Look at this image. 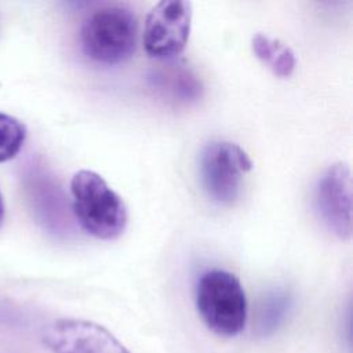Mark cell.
I'll list each match as a JSON object with an SVG mask.
<instances>
[{"mask_svg":"<svg viewBox=\"0 0 353 353\" xmlns=\"http://www.w3.org/2000/svg\"><path fill=\"white\" fill-rule=\"evenodd\" d=\"M25 125L15 117L0 113V163L14 159L23 146Z\"/></svg>","mask_w":353,"mask_h":353,"instance_id":"cell-11","label":"cell"},{"mask_svg":"<svg viewBox=\"0 0 353 353\" xmlns=\"http://www.w3.org/2000/svg\"><path fill=\"white\" fill-rule=\"evenodd\" d=\"M292 295L284 288H276L259 301L254 328L258 336H270L279 331L292 310Z\"/></svg>","mask_w":353,"mask_h":353,"instance_id":"cell-9","label":"cell"},{"mask_svg":"<svg viewBox=\"0 0 353 353\" xmlns=\"http://www.w3.org/2000/svg\"><path fill=\"white\" fill-rule=\"evenodd\" d=\"M314 207L321 222L335 236H352V175L345 163L330 165L314 188Z\"/></svg>","mask_w":353,"mask_h":353,"instance_id":"cell-6","label":"cell"},{"mask_svg":"<svg viewBox=\"0 0 353 353\" xmlns=\"http://www.w3.org/2000/svg\"><path fill=\"white\" fill-rule=\"evenodd\" d=\"M138 40V18L123 3L103 4L91 11L80 29L84 55L101 65H119L132 57Z\"/></svg>","mask_w":353,"mask_h":353,"instance_id":"cell-1","label":"cell"},{"mask_svg":"<svg viewBox=\"0 0 353 353\" xmlns=\"http://www.w3.org/2000/svg\"><path fill=\"white\" fill-rule=\"evenodd\" d=\"M252 50L255 55L263 63H268L272 72L279 77H288L295 69L296 61L292 50L279 40L256 33L252 37Z\"/></svg>","mask_w":353,"mask_h":353,"instance_id":"cell-10","label":"cell"},{"mask_svg":"<svg viewBox=\"0 0 353 353\" xmlns=\"http://www.w3.org/2000/svg\"><path fill=\"white\" fill-rule=\"evenodd\" d=\"M196 307L204 324L216 335L236 336L247 323L248 306L236 274L223 269L204 272L196 284Z\"/></svg>","mask_w":353,"mask_h":353,"instance_id":"cell-3","label":"cell"},{"mask_svg":"<svg viewBox=\"0 0 353 353\" xmlns=\"http://www.w3.org/2000/svg\"><path fill=\"white\" fill-rule=\"evenodd\" d=\"M252 170L247 152L230 141L208 142L199 159V174L207 196L221 205L233 204L243 188L244 175Z\"/></svg>","mask_w":353,"mask_h":353,"instance_id":"cell-4","label":"cell"},{"mask_svg":"<svg viewBox=\"0 0 353 353\" xmlns=\"http://www.w3.org/2000/svg\"><path fill=\"white\" fill-rule=\"evenodd\" d=\"M72 205L81 229L99 240L120 237L128 223L123 199L95 171L80 170L70 181Z\"/></svg>","mask_w":353,"mask_h":353,"instance_id":"cell-2","label":"cell"},{"mask_svg":"<svg viewBox=\"0 0 353 353\" xmlns=\"http://www.w3.org/2000/svg\"><path fill=\"white\" fill-rule=\"evenodd\" d=\"M3 218H4V201H3V196L0 193V225L3 222Z\"/></svg>","mask_w":353,"mask_h":353,"instance_id":"cell-12","label":"cell"},{"mask_svg":"<svg viewBox=\"0 0 353 353\" xmlns=\"http://www.w3.org/2000/svg\"><path fill=\"white\" fill-rule=\"evenodd\" d=\"M149 81L156 92L174 103L194 102L203 92L200 79L189 68L179 63H170L153 70Z\"/></svg>","mask_w":353,"mask_h":353,"instance_id":"cell-8","label":"cell"},{"mask_svg":"<svg viewBox=\"0 0 353 353\" xmlns=\"http://www.w3.org/2000/svg\"><path fill=\"white\" fill-rule=\"evenodd\" d=\"M43 342L52 353H130L103 325L80 319H59L48 324Z\"/></svg>","mask_w":353,"mask_h":353,"instance_id":"cell-7","label":"cell"},{"mask_svg":"<svg viewBox=\"0 0 353 353\" xmlns=\"http://www.w3.org/2000/svg\"><path fill=\"white\" fill-rule=\"evenodd\" d=\"M192 3L159 1L145 19L143 48L150 58L174 61L186 47L192 29Z\"/></svg>","mask_w":353,"mask_h":353,"instance_id":"cell-5","label":"cell"}]
</instances>
